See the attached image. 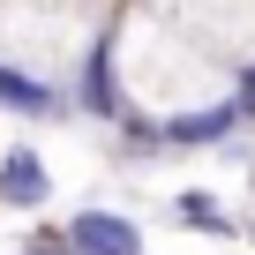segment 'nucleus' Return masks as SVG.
Returning a JSON list of instances; mask_svg holds the SVG:
<instances>
[{"label": "nucleus", "instance_id": "4", "mask_svg": "<svg viewBox=\"0 0 255 255\" xmlns=\"http://www.w3.org/2000/svg\"><path fill=\"white\" fill-rule=\"evenodd\" d=\"M83 98H90V113H98V120H113V113H120V83H113V45H90V75H83Z\"/></svg>", "mask_w": 255, "mask_h": 255}, {"label": "nucleus", "instance_id": "5", "mask_svg": "<svg viewBox=\"0 0 255 255\" xmlns=\"http://www.w3.org/2000/svg\"><path fill=\"white\" fill-rule=\"evenodd\" d=\"M0 105H8V113H30V120H45V113H53V90H45V83H30V75H15V68H0Z\"/></svg>", "mask_w": 255, "mask_h": 255}, {"label": "nucleus", "instance_id": "1", "mask_svg": "<svg viewBox=\"0 0 255 255\" xmlns=\"http://www.w3.org/2000/svg\"><path fill=\"white\" fill-rule=\"evenodd\" d=\"M68 255H143V240H135V225L113 218V210H83L68 225Z\"/></svg>", "mask_w": 255, "mask_h": 255}, {"label": "nucleus", "instance_id": "2", "mask_svg": "<svg viewBox=\"0 0 255 255\" xmlns=\"http://www.w3.org/2000/svg\"><path fill=\"white\" fill-rule=\"evenodd\" d=\"M45 165L30 158V150H8V158H0V203H15V210H38L45 203Z\"/></svg>", "mask_w": 255, "mask_h": 255}, {"label": "nucleus", "instance_id": "6", "mask_svg": "<svg viewBox=\"0 0 255 255\" xmlns=\"http://www.w3.org/2000/svg\"><path fill=\"white\" fill-rule=\"evenodd\" d=\"M180 210H188L195 225H218V233H225V218H218V203H210V195H180Z\"/></svg>", "mask_w": 255, "mask_h": 255}, {"label": "nucleus", "instance_id": "7", "mask_svg": "<svg viewBox=\"0 0 255 255\" xmlns=\"http://www.w3.org/2000/svg\"><path fill=\"white\" fill-rule=\"evenodd\" d=\"M233 105H240V113H255V68L240 75V98H233Z\"/></svg>", "mask_w": 255, "mask_h": 255}, {"label": "nucleus", "instance_id": "3", "mask_svg": "<svg viewBox=\"0 0 255 255\" xmlns=\"http://www.w3.org/2000/svg\"><path fill=\"white\" fill-rule=\"evenodd\" d=\"M233 120H248V113H240V105H203V113H188V120H165L158 135H165V143H218Z\"/></svg>", "mask_w": 255, "mask_h": 255}]
</instances>
